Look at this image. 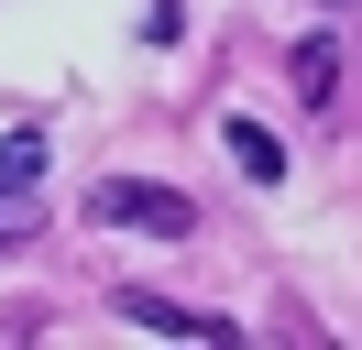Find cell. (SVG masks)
<instances>
[{
    "label": "cell",
    "instance_id": "obj_5",
    "mask_svg": "<svg viewBox=\"0 0 362 350\" xmlns=\"http://www.w3.org/2000/svg\"><path fill=\"white\" fill-rule=\"evenodd\" d=\"M296 88L329 109V88H340V55H329V44H296Z\"/></svg>",
    "mask_w": 362,
    "mask_h": 350
},
{
    "label": "cell",
    "instance_id": "obj_1",
    "mask_svg": "<svg viewBox=\"0 0 362 350\" xmlns=\"http://www.w3.org/2000/svg\"><path fill=\"white\" fill-rule=\"evenodd\" d=\"M88 208L110 219V230H187V197H176V186H132V175H121V186H99Z\"/></svg>",
    "mask_w": 362,
    "mask_h": 350
},
{
    "label": "cell",
    "instance_id": "obj_2",
    "mask_svg": "<svg viewBox=\"0 0 362 350\" xmlns=\"http://www.w3.org/2000/svg\"><path fill=\"white\" fill-rule=\"evenodd\" d=\"M220 153H230V164L252 175V186H274V175H286V153H274V131H252V121H220Z\"/></svg>",
    "mask_w": 362,
    "mask_h": 350
},
{
    "label": "cell",
    "instance_id": "obj_3",
    "mask_svg": "<svg viewBox=\"0 0 362 350\" xmlns=\"http://www.w3.org/2000/svg\"><path fill=\"white\" fill-rule=\"evenodd\" d=\"M132 318H143V328H165V339H230L220 318H187V306H154V296H132Z\"/></svg>",
    "mask_w": 362,
    "mask_h": 350
},
{
    "label": "cell",
    "instance_id": "obj_4",
    "mask_svg": "<svg viewBox=\"0 0 362 350\" xmlns=\"http://www.w3.org/2000/svg\"><path fill=\"white\" fill-rule=\"evenodd\" d=\"M33 175H45V143H33V131H11V143H0V197L33 186Z\"/></svg>",
    "mask_w": 362,
    "mask_h": 350
}]
</instances>
